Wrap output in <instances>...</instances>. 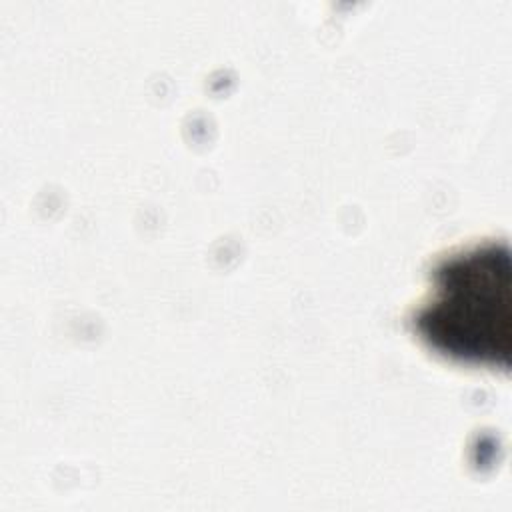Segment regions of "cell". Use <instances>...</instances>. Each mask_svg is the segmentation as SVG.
<instances>
[{
	"instance_id": "1",
	"label": "cell",
	"mask_w": 512,
	"mask_h": 512,
	"mask_svg": "<svg viewBox=\"0 0 512 512\" xmlns=\"http://www.w3.org/2000/svg\"><path fill=\"white\" fill-rule=\"evenodd\" d=\"M418 336L436 352L468 362L510 364L512 268L506 242H480L440 258L428 294L412 314Z\"/></svg>"
}]
</instances>
